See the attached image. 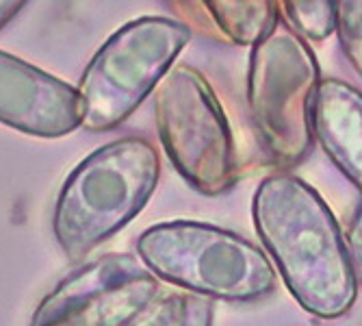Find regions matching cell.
I'll use <instances>...</instances> for the list:
<instances>
[{
	"mask_svg": "<svg viewBox=\"0 0 362 326\" xmlns=\"http://www.w3.org/2000/svg\"><path fill=\"white\" fill-rule=\"evenodd\" d=\"M191 35L189 24L160 16L117 28L98 48L78 83L83 126L111 130L128 120L176 65Z\"/></svg>",
	"mask_w": 362,
	"mask_h": 326,
	"instance_id": "cell-6",
	"label": "cell"
},
{
	"mask_svg": "<svg viewBox=\"0 0 362 326\" xmlns=\"http://www.w3.org/2000/svg\"><path fill=\"white\" fill-rule=\"evenodd\" d=\"M24 7V3H16V0H0V28L9 24Z\"/></svg>",
	"mask_w": 362,
	"mask_h": 326,
	"instance_id": "cell-14",
	"label": "cell"
},
{
	"mask_svg": "<svg viewBox=\"0 0 362 326\" xmlns=\"http://www.w3.org/2000/svg\"><path fill=\"white\" fill-rule=\"evenodd\" d=\"M337 38L351 68L362 77V0L337 3Z\"/></svg>",
	"mask_w": 362,
	"mask_h": 326,
	"instance_id": "cell-12",
	"label": "cell"
},
{
	"mask_svg": "<svg viewBox=\"0 0 362 326\" xmlns=\"http://www.w3.org/2000/svg\"><path fill=\"white\" fill-rule=\"evenodd\" d=\"M280 13L286 26L308 44L337 35L334 0H286L280 3Z\"/></svg>",
	"mask_w": 362,
	"mask_h": 326,
	"instance_id": "cell-11",
	"label": "cell"
},
{
	"mask_svg": "<svg viewBox=\"0 0 362 326\" xmlns=\"http://www.w3.org/2000/svg\"><path fill=\"white\" fill-rule=\"evenodd\" d=\"M215 305L156 279L141 261L109 252L63 279L28 326H213Z\"/></svg>",
	"mask_w": 362,
	"mask_h": 326,
	"instance_id": "cell-2",
	"label": "cell"
},
{
	"mask_svg": "<svg viewBox=\"0 0 362 326\" xmlns=\"http://www.w3.org/2000/svg\"><path fill=\"white\" fill-rule=\"evenodd\" d=\"M137 257L163 283L211 303H256L278 285L265 250L211 222H158L139 235Z\"/></svg>",
	"mask_w": 362,
	"mask_h": 326,
	"instance_id": "cell-4",
	"label": "cell"
},
{
	"mask_svg": "<svg viewBox=\"0 0 362 326\" xmlns=\"http://www.w3.org/2000/svg\"><path fill=\"white\" fill-rule=\"evenodd\" d=\"M202 7L217 35L243 48H254L282 20L280 3L272 0H209Z\"/></svg>",
	"mask_w": 362,
	"mask_h": 326,
	"instance_id": "cell-10",
	"label": "cell"
},
{
	"mask_svg": "<svg viewBox=\"0 0 362 326\" xmlns=\"http://www.w3.org/2000/svg\"><path fill=\"white\" fill-rule=\"evenodd\" d=\"M158 142L176 172L202 196L228 193L239 181V152L209 79L174 65L154 91Z\"/></svg>",
	"mask_w": 362,
	"mask_h": 326,
	"instance_id": "cell-7",
	"label": "cell"
},
{
	"mask_svg": "<svg viewBox=\"0 0 362 326\" xmlns=\"http://www.w3.org/2000/svg\"><path fill=\"white\" fill-rule=\"evenodd\" d=\"M0 124L33 137H63L83 126L78 89L0 50Z\"/></svg>",
	"mask_w": 362,
	"mask_h": 326,
	"instance_id": "cell-8",
	"label": "cell"
},
{
	"mask_svg": "<svg viewBox=\"0 0 362 326\" xmlns=\"http://www.w3.org/2000/svg\"><path fill=\"white\" fill-rule=\"evenodd\" d=\"M321 65L310 44L284 20L250 48L245 105L256 140L272 163L288 172L310 152Z\"/></svg>",
	"mask_w": 362,
	"mask_h": 326,
	"instance_id": "cell-5",
	"label": "cell"
},
{
	"mask_svg": "<svg viewBox=\"0 0 362 326\" xmlns=\"http://www.w3.org/2000/svg\"><path fill=\"white\" fill-rule=\"evenodd\" d=\"M252 220L298 305L321 320L351 311L360 283L345 231L323 196L293 172L265 176L252 196Z\"/></svg>",
	"mask_w": 362,
	"mask_h": 326,
	"instance_id": "cell-1",
	"label": "cell"
},
{
	"mask_svg": "<svg viewBox=\"0 0 362 326\" xmlns=\"http://www.w3.org/2000/svg\"><path fill=\"white\" fill-rule=\"evenodd\" d=\"M345 240L349 246V254H351V264H354L358 283L362 285V203L358 205L356 213L349 220V226L345 231Z\"/></svg>",
	"mask_w": 362,
	"mask_h": 326,
	"instance_id": "cell-13",
	"label": "cell"
},
{
	"mask_svg": "<svg viewBox=\"0 0 362 326\" xmlns=\"http://www.w3.org/2000/svg\"><path fill=\"white\" fill-rule=\"evenodd\" d=\"M313 137L339 172L362 193V91L323 79L313 111Z\"/></svg>",
	"mask_w": 362,
	"mask_h": 326,
	"instance_id": "cell-9",
	"label": "cell"
},
{
	"mask_svg": "<svg viewBox=\"0 0 362 326\" xmlns=\"http://www.w3.org/2000/svg\"><path fill=\"white\" fill-rule=\"evenodd\" d=\"M156 148L128 135L87 154L65 179L52 213V233L70 259L91 250L133 222L158 185Z\"/></svg>",
	"mask_w": 362,
	"mask_h": 326,
	"instance_id": "cell-3",
	"label": "cell"
}]
</instances>
